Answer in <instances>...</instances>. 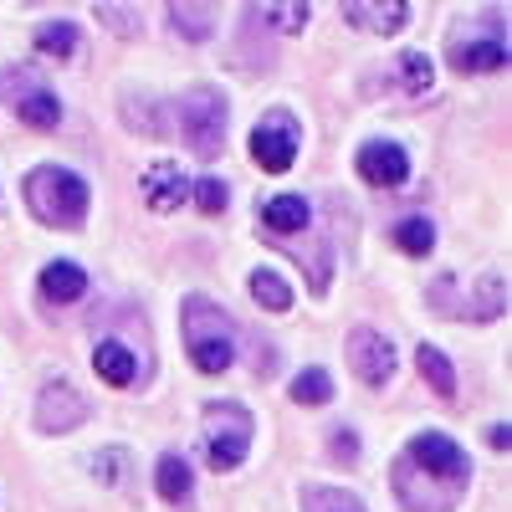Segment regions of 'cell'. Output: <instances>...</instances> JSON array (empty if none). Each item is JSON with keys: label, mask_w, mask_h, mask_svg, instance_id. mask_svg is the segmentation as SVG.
Returning a JSON list of instances; mask_svg holds the SVG:
<instances>
[{"label": "cell", "mask_w": 512, "mask_h": 512, "mask_svg": "<svg viewBox=\"0 0 512 512\" xmlns=\"http://www.w3.org/2000/svg\"><path fill=\"white\" fill-rule=\"evenodd\" d=\"M395 497L410 507V512H451L466 492V482H472V461H466V451L441 436V431H420L400 461H395Z\"/></svg>", "instance_id": "6da1fadb"}, {"label": "cell", "mask_w": 512, "mask_h": 512, "mask_svg": "<svg viewBox=\"0 0 512 512\" xmlns=\"http://www.w3.org/2000/svg\"><path fill=\"white\" fill-rule=\"evenodd\" d=\"M180 328H185V349L195 359L200 374H226L236 359V323L221 303L210 297H185L180 308Z\"/></svg>", "instance_id": "7a4b0ae2"}, {"label": "cell", "mask_w": 512, "mask_h": 512, "mask_svg": "<svg viewBox=\"0 0 512 512\" xmlns=\"http://www.w3.org/2000/svg\"><path fill=\"white\" fill-rule=\"evenodd\" d=\"M26 205H31V216L47 221V226H82V216H88V185H82V175H72V169L41 164L26 180Z\"/></svg>", "instance_id": "3957f363"}, {"label": "cell", "mask_w": 512, "mask_h": 512, "mask_svg": "<svg viewBox=\"0 0 512 512\" xmlns=\"http://www.w3.org/2000/svg\"><path fill=\"white\" fill-rule=\"evenodd\" d=\"M251 436H256V425H251L246 405H236V400H210L205 405V456L216 472H236L251 451Z\"/></svg>", "instance_id": "277c9868"}, {"label": "cell", "mask_w": 512, "mask_h": 512, "mask_svg": "<svg viewBox=\"0 0 512 512\" xmlns=\"http://www.w3.org/2000/svg\"><path fill=\"white\" fill-rule=\"evenodd\" d=\"M175 118L185 128V139L200 159H216L226 149V98L210 93V88H190L180 103H175Z\"/></svg>", "instance_id": "5b68a950"}, {"label": "cell", "mask_w": 512, "mask_h": 512, "mask_svg": "<svg viewBox=\"0 0 512 512\" xmlns=\"http://www.w3.org/2000/svg\"><path fill=\"white\" fill-rule=\"evenodd\" d=\"M251 159L267 169V175H287L297 159V123L287 113H267L251 128Z\"/></svg>", "instance_id": "8992f818"}, {"label": "cell", "mask_w": 512, "mask_h": 512, "mask_svg": "<svg viewBox=\"0 0 512 512\" xmlns=\"http://www.w3.org/2000/svg\"><path fill=\"white\" fill-rule=\"evenodd\" d=\"M349 364H354V374L364 379V384H379L395 374V344L384 333H374V328H354L349 333Z\"/></svg>", "instance_id": "52a82bcc"}, {"label": "cell", "mask_w": 512, "mask_h": 512, "mask_svg": "<svg viewBox=\"0 0 512 512\" xmlns=\"http://www.w3.org/2000/svg\"><path fill=\"white\" fill-rule=\"evenodd\" d=\"M354 169L364 175V185H374V190H395V185H405V175H410V154H405L400 144H390V139H374V144L359 149Z\"/></svg>", "instance_id": "ba28073f"}, {"label": "cell", "mask_w": 512, "mask_h": 512, "mask_svg": "<svg viewBox=\"0 0 512 512\" xmlns=\"http://www.w3.org/2000/svg\"><path fill=\"white\" fill-rule=\"evenodd\" d=\"M77 420H88V400H82L67 379H52L36 395V425L41 431H72Z\"/></svg>", "instance_id": "9c48e42d"}, {"label": "cell", "mask_w": 512, "mask_h": 512, "mask_svg": "<svg viewBox=\"0 0 512 512\" xmlns=\"http://www.w3.org/2000/svg\"><path fill=\"white\" fill-rule=\"evenodd\" d=\"M344 21L359 26V31L390 36L410 21V0H344Z\"/></svg>", "instance_id": "30bf717a"}, {"label": "cell", "mask_w": 512, "mask_h": 512, "mask_svg": "<svg viewBox=\"0 0 512 512\" xmlns=\"http://www.w3.org/2000/svg\"><path fill=\"white\" fill-rule=\"evenodd\" d=\"M185 195H190V180H185L180 164H154L144 175V205L159 210V216H164V210H180Z\"/></svg>", "instance_id": "8fae6325"}, {"label": "cell", "mask_w": 512, "mask_h": 512, "mask_svg": "<svg viewBox=\"0 0 512 512\" xmlns=\"http://www.w3.org/2000/svg\"><path fill=\"white\" fill-rule=\"evenodd\" d=\"M451 67H456V72H497V67H507V41H502V36L461 41V47L451 52Z\"/></svg>", "instance_id": "7c38bea8"}, {"label": "cell", "mask_w": 512, "mask_h": 512, "mask_svg": "<svg viewBox=\"0 0 512 512\" xmlns=\"http://www.w3.org/2000/svg\"><path fill=\"white\" fill-rule=\"evenodd\" d=\"M308 221H313V205H308L303 195H277V200H267V205H262V226H267V231H277V236L308 231Z\"/></svg>", "instance_id": "4fadbf2b"}, {"label": "cell", "mask_w": 512, "mask_h": 512, "mask_svg": "<svg viewBox=\"0 0 512 512\" xmlns=\"http://www.w3.org/2000/svg\"><path fill=\"white\" fill-rule=\"evenodd\" d=\"M93 369H98V379L113 384V390H128V384H134V374H139V359L128 354L118 338H103V344L93 349Z\"/></svg>", "instance_id": "5bb4252c"}, {"label": "cell", "mask_w": 512, "mask_h": 512, "mask_svg": "<svg viewBox=\"0 0 512 512\" xmlns=\"http://www.w3.org/2000/svg\"><path fill=\"white\" fill-rule=\"evenodd\" d=\"M82 292H88V272H82L77 262L41 267V297H47V303H77Z\"/></svg>", "instance_id": "9a60e30c"}, {"label": "cell", "mask_w": 512, "mask_h": 512, "mask_svg": "<svg viewBox=\"0 0 512 512\" xmlns=\"http://www.w3.org/2000/svg\"><path fill=\"white\" fill-rule=\"evenodd\" d=\"M154 487H159V497L164 502H190V487H195V477H190V461L185 456H159V466H154Z\"/></svg>", "instance_id": "2e32d148"}, {"label": "cell", "mask_w": 512, "mask_h": 512, "mask_svg": "<svg viewBox=\"0 0 512 512\" xmlns=\"http://www.w3.org/2000/svg\"><path fill=\"white\" fill-rule=\"evenodd\" d=\"M415 369H420V379L431 384V390H436L441 400H451V395H456V369H451V359H446L441 349L420 344V349H415Z\"/></svg>", "instance_id": "e0dca14e"}, {"label": "cell", "mask_w": 512, "mask_h": 512, "mask_svg": "<svg viewBox=\"0 0 512 512\" xmlns=\"http://www.w3.org/2000/svg\"><path fill=\"white\" fill-rule=\"evenodd\" d=\"M16 118L31 123V128H57V123H62V103H57V93H47V88H26V93L16 98Z\"/></svg>", "instance_id": "ac0fdd59"}, {"label": "cell", "mask_w": 512, "mask_h": 512, "mask_svg": "<svg viewBox=\"0 0 512 512\" xmlns=\"http://www.w3.org/2000/svg\"><path fill=\"white\" fill-rule=\"evenodd\" d=\"M251 292H256V303H262L267 313H287V308H292V287H287L272 267H256V272H251Z\"/></svg>", "instance_id": "d6986e66"}, {"label": "cell", "mask_w": 512, "mask_h": 512, "mask_svg": "<svg viewBox=\"0 0 512 512\" xmlns=\"http://www.w3.org/2000/svg\"><path fill=\"white\" fill-rule=\"evenodd\" d=\"M431 82H436V67H431V57H425V52H400V88H405L410 98L431 93Z\"/></svg>", "instance_id": "ffe728a7"}, {"label": "cell", "mask_w": 512, "mask_h": 512, "mask_svg": "<svg viewBox=\"0 0 512 512\" xmlns=\"http://www.w3.org/2000/svg\"><path fill=\"white\" fill-rule=\"evenodd\" d=\"M303 512H364V502L338 487H303Z\"/></svg>", "instance_id": "44dd1931"}, {"label": "cell", "mask_w": 512, "mask_h": 512, "mask_svg": "<svg viewBox=\"0 0 512 512\" xmlns=\"http://www.w3.org/2000/svg\"><path fill=\"white\" fill-rule=\"evenodd\" d=\"M292 400L297 405H328L333 400V379H328V369H303L292 379Z\"/></svg>", "instance_id": "7402d4cb"}, {"label": "cell", "mask_w": 512, "mask_h": 512, "mask_svg": "<svg viewBox=\"0 0 512 512\" xmlns=\"http://www.w3.org/2000/svg\"><path fill=\"white\" fill-rule=\"evenodd\" d=\"M395 241H400V251H410V256H425L436 246V226L425 221V216H405L400 226H395Z\"/></svg>", "instance_id": "603a6c76"}, {"label": "cell", "mask_w": 512, "mask_h": 512, "mask_svg": "<svg viewBox=\"0 0 512 512\" xmlns=\"http://www.w3.org/2000/svg\"><path fill=\"white\" fill-rule=\"evenodd\" d=\"M36 47L47 52V57H72V52H77V26H67V21L36 26Z\"/></svg>", "instance_id": "cb8c5ba5"}, {"label": "cell", "mask_w": 512, "mask_h": 512, "mask_svg": "<svg viewBox=\"0 0 512 512\" xmlns=\"http://www.w3.org/2000/svg\"><path fill=\"white\" fill-rule=\"evenodd\" d=\"M169 21H175V31H185L190 41H200L216 26V6H169Z\"/></svg>", "instance_id": "d4e9b609"}, {"label": "cell", "mask_w": 512, "mask_h": 512, "mask_svg": "<svg viewBox=\"0 0 512 512\" xmlns=\"http://www.w3.org/2000/svg\"><path fill=\"white\" fill-rule=\"evenodd\" d=\"M195 200H200V210H205V216H221V210H226V200H231V190H226L216 175H205V180L195 185Z\"/></svg>", "instance_id": "484cf974"}, {"label": "cell", "mask_w": 512, "mask_h": 512, "mask_svg": "<svg viewBox=\"0 0 512 512\" xmlns=\"http://www.w3.org/2000/svg\"><path fill=\"white\" fill-rule=\"evenodd\" d=\"M262 11H267V21L282 26V31H303V26H308V6H262Z\"/></svg>", "instance_id": "4316f807"}, {"label": "cell", "mask_w": 512, "mask_h": 512, "mask_svg": "<svg viewBox=\"0 0 512 512\" xmlns=\"http://www.w3.org/2000/svg\"><path fill=\"white\" fill-rule=\"evenodd\" d=\"M123 11H128V6H98V16H103L108 26H118L123 36H134V31H139L144 21H134V16H123Z\"/></svg>", "instance_id": "83f0119b"}, {"label": "cell", "mask_w": 512, "mask_h": 512, "mask_svg": "<svg viewBox=\"0 0 512 512\" xmlns=\"http://www.w3.org/2000/svg\"><path fill=\"white\" fill-rule=\"evenodd\" d=\"M93 461H98V466H93L98 477H108V482H113V477H123V451H118V446H113V451H103V456H93Z\"/></svg>", "instance_id": "f1b7e54d"}, {"label": "cell", "mask_w": 512, "mask_h": 512, "mask_svg": "<svg viewBox=\"0 0 512 512\" xmlns=\"http://www.w3.org/2000/svg\"><path fill=\"white\" fill-rule=\"evenodd\" d=\"M328 446H333V456H349V461L359 456V436H354V431H333Z\"/></svg>", "instance_id": "f546056e"}, {"label": "cell", "mask_w": 512, "mask_h": 512, "mask_svg": "<svg viewBox=\"0 0 512 512\" xmlns=\"http://www.w3.org/2000/svg\"><path fill=\"white\" fill-rule=\"evenodd\" d=\"M487 441H492V446H507V441H512V436H507V425H492V431H487Z\"/></svg>", "instance_id": "4dcf8cb0"}]
</instances>
